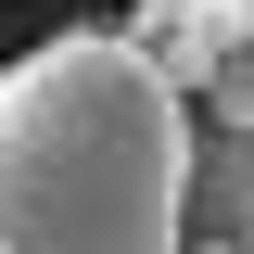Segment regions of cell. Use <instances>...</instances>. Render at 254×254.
Masks as SVG:
<instances>
[{
    "instance_id": "1",
    "label": "cell",
    "mask_w": 254,
    "mask_h": 254,
    "mask_svg": "<svg viewBox=\"0 0 254 254\" xmlns=\"http://www.w3.org/2000/svg\"><path fill=\"white\" fill-rule=\"evenodd\" d=\"M203 102L140 26H64L0 64V254H190Z\"/></svg>"
},
{
    "instance_id": "4",
    "label": "cell",
    "mask_w": 254,
    "mask_h": 254,
    "mask_svg": "<svg viewBox=\"0 0 254 254\" xmlns=\"http://www.w3.org/2000/svg\"><path fill=\"white\" fill-rule=\"evenodd\" d=\"M190 254H254V242H190Z\"/></svg>"
},
{
    "instance_id": "3",
    "label": "cell",
    "mask_w": 254,
    "mask_h": 254,
    "mask_svg": "<svg viewBox=\"0 0 254 254\" xmlns=\"http://www.w3.org/2000/svg\"><path fill=\"white\" fill-rule=\"evenodd\" d=\"M190 102H203V115H216V127H254V26L229 38V51H216V76H203V89H190Z\"/></svg>"
},
{
    "instance_id": "5",
    "label": "cell",
    "mask_w": 254,
    "mask_h": 254,
    "mask_svg": "<svg viewBox=\"0 0 254 254\" xmlns=\"http://www.w3.org/2000/svg\"><path fill=\"white\" fill-rule=\"evenodd\" d=\"M229 13H254V0H229Z\"/></svg>"
},
{
    "instance_id": "2",
    "label": "cell",
    "mask_w": 254,
    "mask_h": 254,
    "mask_svg": "<svg viewBox=\"0 0 254 254\" xmlns=\"http://www.w3.org/2000/svg\"><path fill=\"white\" fill-rule=\"evenodd\" d=\"M190 242H254V127H216L190 140Z\"/></svg>"
}]
</instances>
